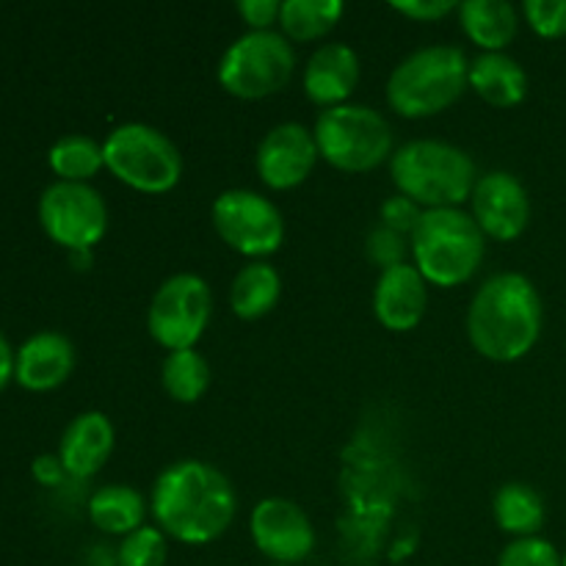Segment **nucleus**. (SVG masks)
<instances>
[{
  "mask_svg": "<svg viewBox=\"0 0 566 566\" xmlns=\"http://www.w3.org/2000/svg\"><path fill=\"white\" fill-rule=\"evenodd\" d=\"M321 160L346 175H365L376 166L390 164L396 153L392 127L370 105L346 103L321 111L313 125Z\"/></svg>",
  "mask_w": 566,
  "mask_h": 566,
  "instance_id": "6",
  "label": "nucleus"
},
{
  "mask_svg": "<svg viewBox=\"0 0 566 566\" xmlns=\"http://www.w3.org/2000/svg\"><path fill=\"white\" fill-rule=\"evenodd\" d=\"M390 9L412 22H440L448 14H457L459 3L453 0H407V3H390Z\"/></svg>",
  "mask_w": 566,
  "mask_h": 566,
  "instance_id": "33",
  "label": "nucleus"
},
{
  "mask_svg": "<svg viewBox=\"0 0 566 566\" xmlns=\"http://www.w3.org/2000/svg\"><path fill=\"white\" fill-rule=\"evenodd\" d=\"M459 28L481 53H506L520 31L517 6L506 0H464L457 9Z\"/></svg>",
  "mask_w": 566,
  "mask_h": 566,
  "instance_id": "20",
  "label": "nucleus"
},
{
  "mask_svg": "<svg viewBox=\"0 0 566 566\" xmlns=\"http://www.w3.org/2000/svg\"><path fill=\"white\" fill-rule=\"evenodd\" d=\"M169 536L158 525H142L127 534L116 551V566H166Z\"/></svg>",
  "mask_w": 566,
  "mask_h": 566,
  "instance_id": "27",
  "label": "nucleus"
},
{
  "mask_svg": "<svg viewBox=\"0 0 566 566\" xmlns=\"http://www.w3.org/2000/svg\"><path fill=\"white\" fill-rule=\"evenodd\" d=\"M105 169L138 193H169L182 180V155L177 144L147 122H125L103 142Z\"/></svg>",
  "mask_w": 566,
  "mask_h": 566,
  "instance_id": "7",
  "label": "nucleus"
},
{
  "mask_svg": "<svg viewBox=\"0 0 566 566\" xmlns=\"http://www.w3.org/2000/svg\"><path fill=\"white\" fill-rule=\"evenodd\" d=\"M114 446L116 431L108 415L88 409L66 423L59 442V459L70 479H92L105 468Z\"/></svg>",
  "mask_w": 566,
  "mask_h": 566,
  "instance_id": "18",
  "label": "nucleus"
},
{
  "mask_svg": "<svg viewBox=\"0 0 566 566\" xmlns=\"http://www.w3.org/2000/svg\"><path fill=\"white\" fill-rule=\"evenodd\" d=\"M520 14L542 39L566 36V0H525Z\"/></svg>",
  "mask_w": 566,
  "mask_h": 566,
  "instance_id": "30",
  "label": "nucleus"
},
{
  "mask_svg": "<svg viewBox=\"0 0 566 566\" xmlns=\"http://www.w3.org/2000/svg\"><path fill=\"white\" fill-rule=\"evenodd\" d=\"M88 520L97 531L108 536H119L125 539L127 534L147 525L149 501L130 484H108L99 486L92 497H88Z\"/></svg>",
  "mask_w": 566,
  "mask_h": 566,
  "instance_id": "21",
  "label": "nucleus"
},
{
  "mask_svg": "<svg viewBox=\"0 0 566 566\" xmlns=\"http://www.w3.org/2000/svg\"><path fill=\"white\" fill-rule=\"evenodd\" d=\"M213 230L232 252L265 260L285 243V216L269 197L249 188L221 191L210 205Z\"/></svg>",
  "mask_w": 566,
  "mask_h": 566,
  "instance_id": "10",
  "label": "nucleus"
},
{
  "mask_svg": "<svg viewBox=\"0 0 566 566\" xmlns=\"http://www.w3.org/2000/svg\"><path fill=\"white\" fill-rule=\"evenodd\" d=\"M470 59L457 44H426L398 61L385 86L387 105L403 119H431L468 92Z\"/></svg>",
  "mask_w": 566,
  "mask_h": 566,
  "instance_id": "4",
  "label": "nucleus"
},
{
  "mask_svg": "<svg viewBox=\"0 0 566 566\" xmlns=\"http://www.w3.org/2000/svg\"><path fill=\"white\" fill-rule=\"evenodd\" d=\"M412 265L434 287L468 285L479 274L486 254V238L462 208L426 210L409 238Z\"/></svg>",
  "mask_w": 566,
  "mask_h": 566,
  "instance_id": "5",
  "label": "nucleus"
},
{
  "mask_svg": "<svg viewBox=\"0 0 566 566\" xmlns=\"http://www.w3.org/2000/svg\"><path fill=\"white\" fill-rule=\"evenodd\" d=\"M249 534L254 547L271 564L296 566L315 551V528L298 503L287 497H265L249 514Z\"/></svg>",
  "mask_w": 566,
  "mask_h": 566,
  "instance_id": "12",
  "label": "nucleus"
},
{
  "mask_svg": "<svg viewBox=\"0 0 566 566\" xmlns=\"http://www.w3.org/2000/svg\"><path fill=\"white\" fill-rule=\"evenodd\" d=\"M495 566H564V553L545 536H528L509 542Z\"/></svg>",
  "mask_w": 566,
  "mask_h": 566,
  "instance_id": "28",
  "label": "nucleus"
},
{
  "mask_svg": "<svg viewBox=\"0 0 566 566\" xmlns=\"http://www.w3.org/2000/svg\"><path fill=\"white\" fill-rule=\"evenodd\" d=\"M390 180L423 210L462 208L470 202L479 169L462 147L440 138H415L396 147L390 158Z\"/></svg>",
  "mask_w": 566,
  "mask_h": 566,
  "instance_id": "3",
  "label": "nucleus"
},
{
  "mask_svg": "<svg viewBox=\"0 0 566 566\" xmlns=\"http://www.w3.org/2000/svg\"><path fill=\"white\" fill-rule=\"evenodd\" d=\"M271 566H282V564H271Z\"/></svg>",
  "mask_w": 566,
  "mask_h": 566,
  "instance_id": "37",
  "label": "nucleus"
},
{
  "mask_svg": "<svg viewBox=\"0 0 566 566\" xmlns=\"http://www.w3.org/2000/svg\"><path fill=\"white\" fill-rule=\"evenodd\" d=\"M213 318V291L193 271L171 274L153 293L147 307V332L166 352L197 348Z\"/></svg>",
  "mask_w": 566,
  "mask_h": 566,
  "instance_id": "9",
  "label": "nucleus"
},
{
  "mask_svg": "<svg viewBox=\"0 0 566 566\" xmlns=\"http://www.w3.org/2000/svg\"><path fill=\"white\" fill-rule=\"evenodd\" d=\"M426 310H429V282L412 263L379 271L374 285V315L387 332L403 335L418 329Z\"/></svg>",
  "mask_w": 566,
  "mask_h": 566,
  "instance_id": "15",
  "label": "nucleus"
},
{
  "mask_svg": "<svg viewBox=\"0 0 566 566\" xmlns=\"http://www.w3.org/2000/svg\"><path fill=\"white\" fill-rule=\"evenodd\" d=\"M210 363L197 352V348H180V352H166L164 365H160V385L166 396L177 403H197L208 392Z\"/></svg>",
  "mask_w": 566,
  "mask_h": 566,
  "instance_id": "25",
  "label": "nucleus"
},
{
  "mask_svg": "<svg viewBox=\"0 0 566 566\" xmlns=\"http://www.w3.org/2000/svg\"><path fill=\"white\" fill-rule=\"evenodd\" d=\"M282 276L269 260H249L230 285V310L241 321H260L280 304Z\"/></svg>",
  "mask_w": 566,
  "mask_h": 566,
  "instance_id": "22",
  "label": "nucleus"
},
{
  "mask_svg": "<svg viewBox=\"0 0 566 566\" xmlns=\"http://www.w3.org/2000/svg\"><path fill=\"white\" fill-rule=\"evenodd\" d=\"M564 566H566V553H564Z\"/></svg>",
  "mask_w": 566,
  "mask_h": 566,
  "instance_id": "36",
  "label": "nucleus"
},
{
  "mask_svg": "<svg viewBox=\"0 0 566 566\" xmlns=\"http://www.w3.org/2000/svg\"><path fill=\"white\" fill-rule=\"evenodd\" d=\"M44 235L66 252H92L108 232V205L92 182L55 180L39 197Z\"/></svg>",
  "mask_w": 566,
  "mask_h": 566,
  "instance_id": "11",
  "label": "nucleus"
},
{
  "mask_svg": "<svg viewBox=\"0 0 566 566\" xmlns=\"http://www.w3.org/2000/svg\"><path fill=\"white\" fill-rule=\"evenodd\" d=\"M14 354L11 352L9 340H6V335L0 332V390H3L6 385H9V379L14 376Z\"/></svg>",
  "mask_w": 566,
  "mask_h": 566,
  "instance_id": "35",
  "label": "nucleus"
},
{
  "mask_svg": "<svg viewBox=\"0 0 566 566\" xmlns=\"http://www.w3.org/2000/svg\"><path fill=\"white\" fill-rule=\"evenodd\" d=\"M238 512L232 481L202 459H180L155 479L149 514L169 542L210 545L230 531Z\"/></svg>",
  "mask_w": 566,
  "mask_h": 566,
  "instance_id": "1",
  "label": "nucleus"
},
{
  "mask_svg": "<svg viewBox=\"0 0 566 566\" xmlns=\"http://www.w3.org/2000/svg\"><path fill=\"white\" fill-rule=\"evenodd\" d=\"M321 160L313 130L302 122H280L258 144L254 169L271 191L298 188Z\"/></svg>",
  "mask_w": 566,
  "mask_h": 566,
  "instance_id": "14",
  "label": "nucleus"
},
{
  "mask_svg": "<svg viewBox=\"0 0 566 566\" xmlns=\"http://www.w3.org/2000/svg\"><path fill=\"white\" fill-rule=\"evenodd\" d=\"M346 14L340 0H285L280 11V33L287 42H321Z\"/></svg>",
  "mask_w": 566,
  "mask_h": 566,
  "instance_id": "24",
  "label": "nucleus"
},
{
  "mask_svg": "<svg viewBox=\"0 0 566 566\" xmlns=\"http://www.w3.org/2000/svg\"><path fill=\"white\" fill-rule=\"evenodd\" d=\"M359 55L346 42H326L313 50L304 66L302 86L304 94L321 111L337 108L352 99L359 83Z\"/></svg>",
  "mask_w": 566,
  "mask_h": 566,
  "instance_id": "16",
  "label": "nucleus"
},
{
  "mask_svg": "<svg viewBox=\"0 0 566 566\" xmlns=\"http://www.w3.org/2000/svg\"><path fill=\"white\" fill-rule=\"evenodd\" d=\"M365 254H368L370 263L379 265V271H385L392 269V265L409 263L407 258H412V249H409L407 235L385 224H376L365 238Z\"/></svg>",
  "mask_w": 566,
  "mask_h": 566,
  "instance_id": "29",
  "label": "nucleus"
},
{
  "mask_svg": "<svg viewBox=\"0 0 566 566\" xmlns=\"http://www.w3.org/2000/svg\"><path fill=\"white\" fill-rule=\"evenodd\" d=\"M48 164L59 180L88 182L105 169L103 144L94 142L92 136H83V133H70L50 147Z\"/></svg>",
  "mask_w": 566,
  "mask_h": 566,
  "instance_id": "26",
  "label": "nucleus"
},
{
  "mask_svg": "<svg viewBox=\"0 0 566 566\" xmlns=\"http://www.w3.org/2000/svg\"><path fill=\"white\" fill-rule=\"evenodd\" d=\"M296 72V50L280 31H247L227 44L216 77L238 99H265L280 94Z\"/></svg>",
  "mask_w": 566,
  "mask_h": 566,
  "instance_id": "8",
  "label": "nucleus"
},
{
  "mask_svg": "<svg viewBox=\"0 0 566 566\" xmlns=\"http://www.w3.org/2000/svg\"><path fill=\"white\" fill-rule=\"evenodd\" d=\"M235 11L247 22L249 31H274L280 25V0H238Z\"/></svg>",
  "mask_w": 566,
  "mask_h": 566,
  "instance_id": "32",
  "label": "nucleus"
},
{
  "mask_svg": "<svg viewBox=\"0 0 566 566\" xmlns=\"http://www.w3.org/2000/svg\"><path fill=\"white\" fill-rule=\"evenodd\" d=\"M470 216L492 241L512 243L531 224V193L512 171H486L470 193Z\"/></svg>",
  "mask_w": 566,
  "mask_h": 566,
  "instance_id": "13",
  "label": "nucleus"
},
{
  "mask_svg": "<svg viewBox=\"0 0 566 566\" xmlns=\"http://www.w3.org/2000/svg\"><path fill=\"white\" fill-rule=\"evenodd\" d=\"M72 370H75V346L61 332H36L14 354V379L31 392L55 390L70 379Z\"/></svg>",
  "mask_w": 566,
  "mask_h": 566,
  "instance_id": "17",
  "label": "nucleus"
},
{
  "mask_svg": "<svg viewBox=\"0 0 566 566\" xmlns=\"http://www.w3.org/2000/svg\"><path fill=\"white\" fill-rule=\"evenodd\" d=\"M468 88L492 108H517L528 97V72L509 53H481L470 61Z\"/></svg>",
  "mask_w": 566,
  "mask_h": 566,
  "instance_id": "19",
  "label": "nucleus"
},
{
  "mask_svg": "<svg viewBox=\"0 0 566 566\" xmlns=\"http://www.w3.org/2000/svg\"><path fill=\"white\" fill-rule=\"evenodd\" d=\"M426 210L418 208L412 199H407L403 193H392L381 202L379 208V224L390 227V230L401 232V235L412 238V232L418 230L420 219H423Z\"/></svg>",
  "mask_w": 566,
  "mask_h": 566,
  "instance_id": "31",
  "label": "nucleus"
},
{
  "mask_svg": "<svg viewBox=\"0 0 566 566\" xmlns=\"http://www.w3.org/2000/svg\"><path fill=\"white\" fill-rule=\"evenodd\" d=\"M545 326L539 287L520 271H501L481 282L464 318L475 354L497 365L520 363L534 352Z\"/></svg>",
  "mask_w": 566,
  "mask_h": 566,
  "instance_id": "2",
  "label": "nucleus"
},
{
  "mask_svg": "<svg viewBox=\"0 0 566 566\" xmlns=\"http://www.w3.org/2000/svg\"><path fill=\"white\" fill-rule=\"evenodd\" d=\"M492 517L506 536L528 539V536H539V531L545 528L547 509L534 486L525 481H509L492 497Z\"/></svg>",
  "mask_w": 566,
  "mask_h": 566,
  "instance_id": "23",
  "label": "nucleus"
},
{
  "mask_svg": "<svg viewBox=\"0 0 566 566\" xmlns=\"http://www.w3.org/2000/svg\"><path fill=\"white\" fill-rule=\"evenodd\" d=\"M31 473L42 486H59L66 479V470L61 464L59 453H42V457L33 459Z\"/></svg>",
  "mask_w": 566,
  "mask_h": 566,
  "instance_id": "34",
  "label": "nucleus"
}]
</instances>
